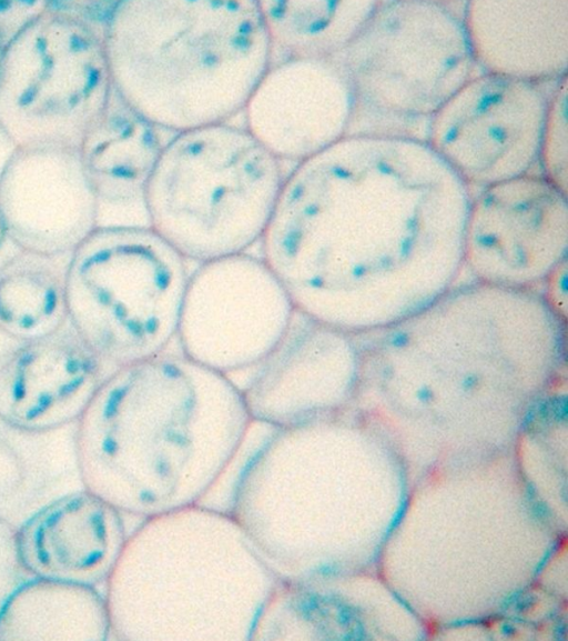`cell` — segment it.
Returning a JSON list of instances; mask_svg holds the SVG:
<instances>
[{
	"instance_id": "cell-1",
	"label": "cell",
	"mask_w": 568,
	"mask_h": 641,
	"mask_svg": "<svg viewBox=\"0 0 568 641\" xmlns=\"http://www.w3.org/2000/svg\"><path fill=\"white\" fill-rule=\"evenodd\" d=\"M471 200L426 141L347 134L284 178L261 258L297 313L357 334L361 278L435 254L465 263Z\"/></svg>"
},
{
	"instance_id": "cell-2",
	"label": "cell",
	"mask_w": 568,
	"mask_h": 641,
	"mask_svg": "<svg viewBox=\"0 0 568 641\" xmlns=\"http://www.w3.org/2000/svg\"><path fill=\"white\" fill-rule=\"evenodd\" d=\"M75 423L83 488L146 519L201 503L254 422L230 377L166 351L102 377Z\"/></svg>"
},
{
	"instance_id": "cell-3",
	"label": "cell",
	"mask_w": 568,
	"mask_h": 641,
	"mask_svg": "<svg viewBox=\"0 0 568 641\" xmlns=\"http://www.w3.org/2000/svg\"><path fill=\"white\" fill-rule=\"evenodd\" d=\"M280 581L227 511L199 503L146 518L105 578L110 635L253 639Z\"/></svg>"
},
{
	"instance_id": "cell-4",
	"label": "cell",
	"mask_w": 568,
	"mask_h": 641,
	"mask_svg": "<svg viewBox=\"0 0 568 641\" xmlns=\"http://www.w3.org/2000/svg\"><path fill=\"white\" fill-rule=\"evenodd\" d=\"M103 43L114 93L174 133L244 111L273 58L258 1H120Z\"/></svg>"
},
{
	"instance_id": "cell-5",
	"label": "cell",
	"mask_w": 568,
	"mask_h": 641,
	"mask_svg": "<svg viewBox=\"0 0 568 641\" xmlns=\"http://www.w3.org/2000/svg\"><path fill=\"white\" fill-rule=\"evenodd\" d=\"M283 180L281 161L245 127L178 132L148 182L146 223L187 261L243 253L260 242Z\"/></svg>"
},
{
	"instance_id": "cell-6",
	"label": "cell",
	"mask_w": 568,
	"mask_h": 641,
	"mask_svg": "<svg viewBox=\"0 0 568 641\" xmlns=\"http://www.w3.org/2000/svg\"><path fill=\"white\" fill-rule=\"evenodd\" d=\"M352 98L348 134L418 139L470 78L463 19L434 1H382L336 57Z\"/></svg>"
},
{
	"instance_id": "cell-7",
	"label": "cell",
	"mask_w": 568,
	"mask_h": 641,
	"mask_svg": "<svg viewBox=\"0 0 568 641\" xmlns=\"http://www.w3.org/2000/svg\"><path fill=\"white\" fill-rule=\"evenodd\" d=\"M190 273L187 260L149 226H99L64 268L70 328L113 368L166 352Z\"/></svg>"
},
{
	"instance_id": "cell-8",
	"label": "cell",
	"mask_w": 568,
	"mask_h": 641,
	"mask_svg": "<svg viewBox=\"0 0 568 641\" xmlns=\"http://www.w3.org/2000/svg\"><path fill=\"white\" fill-rule=\"evenodd\" d=\"M112 92L103 31L49 1L4 49L0 130L14 149L79 150Z\"/></svg>"
},
{
	"instance_id": "cell-9",
	"label": "cell",
	"mask_w": 568,
	"mask_h": 641,
	"mask_svg": "<svg viewBox=\"0 0 568 641\" xmlns=\"http://www.w3.org/2000/svg\"><path fill=\"white\" fill-rule=\"evenodd\" d=\"M295 312L261 257L226 256L199 263L190 273L176 340L184 355L229 377L256 367Z\"/></svg>"
},
{
	"instance_id": "cell-10",
	"label": "cell",
	"mask_w": 568,
	"mask_h": 641,
	"mask_svg": "<svg viewBox=\"0 0 568 641\" xmlns=\"http://www.w3.org/2000/svg\"><path fill=\"white\" fill-rule=\"evenodd\" d=\"M549 98L541 83L470 78L430 119L426 142L468 186L529 176L539 160Z\"/></svg>"
},
{
	"instance_id": "cell-11",
	"label": "cell",
	"mask_w": 568,
	"mask_h": 641,
	"mask_svg": "<svg viewBox=\"0 0 568 641\" xmlns=\"http://www.w3.org/2000/svg\"><path fill=\"white\" fill-rule=\"evenodd\" d=\"M567 194L541 177L487 187L471 200L464 261L481 282L518 290L566 259Z\"/></svg>"
},
{
	"instance_id": "cell-12",
	"label": "cell",
	"mask_w": 568,
	"mask_h": 641,
	"mask_svg": "<svg viewBox=\"0 0 568 641\" xmlns=\"http://www.w3.org/2000/svg\"><path fill=\"white\" fill-rule=\"evenodd\" d=\"M99 212L79 150L16 148L0 172V216L20 251L70 254L99 227Z\"/></svg>"
},
{
	"instance_id": "cell-13",
	"label": "cell",
	"mask_w": 568,
	"mask_h": 641,
	"mask_svg": "<svg viewBox=\"0 0 568 641\" xmlns=\"http://www.w3.org/2000/svg\"><path fill=\"white\" fill-rule=\"evenodd\" d=\"M240 388L253 422L284 428L321 420L357 382L354 335L295 312L273 350Z\"/></svg>"
},
{
	"instance_id": "cell-14",
	"label": "cell",
	"mask_w": 568,
	"mask_h": 641,
	"mask_svg": "<svg viewBox=\"0 0 568 641\" xmlns=\"http://www.w3.org/2000/svg\"><path fill=\"white\" fill-rule=\"evenodd\" d=\"M245 128L281 162H302L348 134L352 98L336 58L271 63L245 108Z\"/></svg>"
},
{
	"instance_id": "cell-15",
	"label": "cell",
	"mask_w": 568,
	"mask_h": 641,
	"mask_svg": "<svg viewBox=\"0 0 568 641\" xmlns=\"http://www.w3.org/2000/svg\"><path fill=\"white\" fill-rule=\"evenodd\" d=\"M102 365L72 330L22 343L0 365V421L30 434L77 422Z\"/></svg>"
},
{
	"instance_id": "cell-16",
	"label": "cell",
	"mask_w": 568,
	"mask_h": 641,
	"mask_svg": "<svg viewBox=\"0 0 568 641\" xmlns=\"http://www.w3.org/2000/svg\"><path fill=\"white\" fill-rule=\"evenodd\" d=\"M121 513L90 491L60 497L17 528L21 567L33 577L94 585L125 539Z\"/></svg>"
},
{
	"instance_id": "cell-17",
	"label": "cell",
	"mask_w": 568,
	"mask_h": 641,
	"mask_svg": "<svg viewBox=\"0 0 568 641\" xmlns=\"http://www.w3.org/2000/svg\"><path fill=\"white\" fill-rule=\"evenodd\" d=\"M463 21L487 73L537 83L567 76V1H473Z\"/></svg>"
},
{
	"instance_id": "cell-18",
	"label": "cell",
	"mask_w": 568,
	"mask_h": 641,
	"mask_svg": "<svg viewBox=\"0 0 568 641\" xmlns=\"http://www.w3.org/2000/svg\"><path fill=\"white\" fill-rule=\"evenodd\" d=\"M159 128L112 92L79 152L99 206H140L163 143Z\"/></svg>"
},
{
	"instance_id": "cell-19",
	"label": "cell",
	"mask_w": 568,
	"mask_h": 641,
	"mask_svg": "<svg viewBox=\"0 0 568 641\" xmlns=\"http://www.w3.org/2000/svg\"><path fill=\"white\" fill-rule=\"evenodd\" d=\"M104 597L93 585L33 577L0 607V640H105Z\"/></svg>"
},
{
	"instance_id": "cell-20",
	"label": "cell",
	"mask_w": 568,
	"mask_h": 641,
	"mask_svg": "<svg viewBox=\"0 0 568 641\" xmlns=\"http://www.w3.org/2000/svg\"><path fill=\"white\" fill-rule=\"evenodd\" d=\"M377 1H258L272 52L282 59L336 58Z\"/></svg>"
},
{
	"instance_id": "cell-21",
	"label": "cell",
	"mask_w": 568,
	"mask_h": 641,
	"mask_svg": "<svg viewBox=\"0 0 568 641\" xmlns=\"http://www.w3.org/2000/svg\"><path fill=\"white\" fill-rule=\"evenodd\" d=\"M57 258L20 251L0 268V330L21 343L63 330L64 268Z\"/></svg>"
},
{
	"instance_id": "cell-22",
	"label": "cell",
	"mask_w": 568,
	"mask_h": 641,
	"mask_svg": "<svg viewBox=\"0 0 568 641\" xmlns=\"http://www.w3.org/2000/svg\"><path fill=\"white\" fill-rule=\"evenodd\" d=\"M539 160L544 178L567 194V76L549 98Z\"/></svg>"
},
{
	"instance_id": "cell-23",
	"label": "cell",
	"mask_w": 568,
	"mask_h": 641,
	"mask_svg": "<svg viewBox=\"0 0 568 641\" xmlns=\"http://www.w3.org/2000/svg\"><path fill=\"white\" fill-rule=\"evenodd\" d=\"M49 1H0V42L4 48L47 9Z\"/></svg>"
},
{
	"instance_id": "cell-24",
	"label": "cell",
	"mask_w": 568,
	"mask_h": 641,
	"mask_svg": "<svg viewBox=\"0 0 568 641\" xmlns=\"http://www.w3.org/2000/svg\"><path fill=\"white\" fill-rule=\"evenodd\" d=\"M24 571L17 549V528L0 515V607L9 593L19 584Z\"/></svg>"
},
{
	"instance_id": "cell-25",
	"label": "cell",
	"mask_w": 568,
	"mask_h": 641,
	"mask_svg": "<svg viewBox=\"0 0 568 641\" xmlns=\"http://www.w3.org/2000/svg\"><path fill=\"white\" fill-rule=\"evenodd\" d=\"M24 480L26 468L21 455L8 440L0 437V510L16 499Z\"/></svg>"
},
{
	"instance_id": "cell-26",
	"label": "cell",
	"mask_w": 568,
	"mask_h": 641,
	"mask_svg": "<svg viewBox=\"0 0 568 641\" xmlns=\"http://www.w3.org/2000/svg\"><path fill=\"white\" fill-rule=\"evenodd\" d=\"M566 268L567 260H562L546 278L549 282L547 299H544L550 310L566 322Z\"/></svg>"
},
{
	"instance_id": "cell-27",
	"label": "cell",
	"mask_w": 568,
	"mask_h": 641,
	"mask_svg": "<svg viewBox=\"0 0 568 641\" xmlns=\"http://www.w3.org/2000/svg\"><path fill=\"white\" fill-rule=\"evenodd\" d=\"M7 239L4 226L0 216V249L3 244V241Z\"/></svg>"
},
{
	"instance_id": "cell-28",
	"label": "cell",
	"mask_w": 568,
	"mask_h": 641,
	"mask_svg": "<svg viewBox=\"0 0 568 641\" xmlns=\"http://www.w3.org/2000/svg\"><path fill=\"white\" fill-rule=\"evenodd\" d=\"M4 49H6V48H4L3 44L0 42V64H1V61H2V57H3Z\"/></svg>"
}]
</instances>
